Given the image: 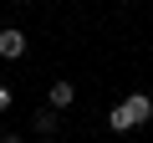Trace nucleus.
Instances as JSON below:
<instances>
[{"mask_svg": "<svg viewBox=\"0 0 153 143\" xmlns=\"http://www.w3.org/2000/svg\"><path fill=\"white\" fill-rule=\"evenodd\" d=\"M10 107V87H0V112H5Z\"/></svg>", "mask_w": 153, "mask_h": 143, "instance_id": "5", "label": "nucleus"}, {"mask_svg": "<svg viewBox=\"0 0 153 143\" xmlns=\"http://www.w3.org/2000/svg\"><path fill=\"white\" fill-rule=\"evenodd\" d=\"M46 102H51V107H71V102H76V87H71V82H51V97H46Z\"/></svg>", "mask_w": 153, "mask_h": 143, "instance_id": "4", "label": "nucleus"}, {"mask_svg": "<svg viewBox=\"0 0 153 143\" xmlns=\"http://www.w3.org/2000/svg\"><path fill=\"white\" fill-rule=\"evenodd\" d=\"M0 56H5V61H16V56H26V36H21L16 26H5V31H0Z\"/></svg>", "mask_w": 153, "mask_h": 143, "instance_id": "2", "label": "nucleus"}, {"mask_svg": "<svg viewBox=\"0 0 153 143\" xmlns=\"http://www.w3.org/2000/svg\"><path fill=\"white\" fill-rule=\"evenodd\" d=\"M148 118H153V97H148V92H133V97H123V102L107 112V123H112L117 133H128V128H143Z\"/></svg>", "mask_w": 153, "mask_h": 143, "instance_id": "1", "label": "nucleus"}, {"mask_svg": "<svg viewBox=\"0 0 153 143\" xmlns=\"http://www.w3.org/2000/svg\"><path fill=\"white\" fill-rule=\"evenodd\" d=\"M0 143H26V138H16V133H5V138H0Z\"/></svg>", "mask_w": 153, "mask_h": 143, "instance_id": "6", "label": "nucleus"}, {"mask_svg": "<svg viewBox=\"0 0 153 143\" xmlns=\"http://www.w3.org/2000/svg\"><path fill=\"white\" fill-rule=\"evenodd\" d=\"M31 133H41V138H51V133H56V107H51V102L31 112Z\"/></svg>", "mask_w": 153, "mask_h": 143, "instance_id": "3", "label": "nucleus"}]
</instances>
